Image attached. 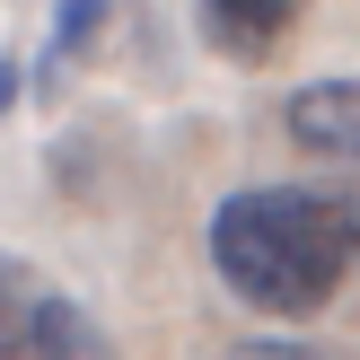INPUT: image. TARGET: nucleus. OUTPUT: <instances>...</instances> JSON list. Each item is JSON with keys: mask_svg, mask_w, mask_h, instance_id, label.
<instances>
[{"mask_svg": "<svg viewBox=\"0 0 360 360\" xmlns=\"http://www.w3.org/2000/svg\"><path fill=\"white\" fill-rule=\"evenodd\" d=\"M360 264V202L334 185H246L211 211V273L264 316H316Z\"/></svg>", "mask_w": 360, "mask_h": 360, "instance_id": "f257e3e1", "label": "nucleus"}, {"mask_svg": "<svg viewBox=\"0 0 360 360\" xmlns=\"http://www.w3.org/2000/svg\"><path fill=\"white\" fill-rule=\"evenodd\" d=\"M0 360H115V343L53 273L0 255Z\"/></svg>", "mask_w": 360, "mask_h": 360, "instance_id": "f03ea898", "label": "nucleus"}, {"mask_svg": "<svg viewBox=\"0 0 360 360\" xmlns=\"http://www.w3.org/2000/svg\"><path fill=\"white\" fill-rule=\"evenodd\" d=\"M281 132L308 158H334V167H360V79H308L281 105Z\"/></svg>", "mask_w": 360, "mask_h": 360, "instance_id": "7ed1b4c3", "label": "nucleus"}, {"mask_svg": "<svg viewBox=\"0 0 360 360\" xmlns=\"http://www.w3.org/2000/svg\"><path fill=\"white\" fill-rule=\"evenodd\" d=\"M193 18H202V44L211 53L264 62V53H281V35L308 18V0H193Z\"/></svg>", "mask_w": 360, "mask_h": 360, "instance_id": "20e7f679", "label": "nucleus"}, {"mask_svg": "<svg viewBox=\"0 0 360 360\" xmlns=\"http://www.w3.org/2000/svg\"><path fill=\"white\" fill-rule=\"evenodd\" d=\"M105 9H115V0H62V9H53V35H44V62H35V79H53L62 62H79L88 35L105 27Z\"/></svg>", "mask_w": 360, "mask_h": 360, "instance_id": "39448f33", "label": "nucleus"}, {"mask_svg": "<svg viewBox=\"0 0 360 360\" xmlns=\"http://www.w3.org/2000/svg\"><path fill=\"white\" fill-rule=\"evenodd\" d=\"M238 360H326V352H308V343H246Z\"/></svg>", "mask_w": 360, "mask_h": 360, "instance_id": "423d86ee", "label": "nucleus"}, {"mask_svg": "<svg viewBox=\"0 0 360 360\" xmlns=\"http://www.w3.org/2000/svg\"><path fill=\"white\" fill-rule=\"evenodd\" d=\"M18 88H27V70H18L9 53H0V115H9V105H18Z\"/></svg>", "mask_w": 360, "mask_h": 360, "instance_id": "0eeeda50", "label": "nucleus"}]
</instances>
